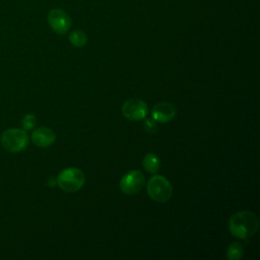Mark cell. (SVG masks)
<instances>
[{
  "instance_id": "13",
  "label": "cell",
  "mask_w": 260,
  "mask_h": 260,
  "mask_svg": "<svg viewBox=\"0 0 260 260\" xmlns=\"http://www.w3.org/2000/svg\"><path fill=\"white\" fill-rule=\"evenodd\" d=\"M36 124V117L32 114H27L23 117L22 121H21V125L22 128L24 130H29L31 129Z\"/></svg>"
},
{
  "instance_id": "8",
  "label": "cell",
  "mask_w": 260,
  "mask_h": 260,
  "mask_svg": "<svg viewBox=\"0 0 260 260\" xmlns=\"http://www.w3.org/2000/svg\"><path fill=\"white\" fill-rule=\"evenodd\" d=\"M176 115L175 107L166 102L157 103L151 110L152 119L158 123H168Z\"/></svg>"
},
{
  "instance_id": "12",
  "label": "cell",
  "mask_w": 260,
  "mask_h": 260,
  "mask_svg": "<svg viewBox=\"0 0 260 260\" xmlns=\"http://www.w3.org/2000/svg\"><path fill=\"white\" fill-rule=\"evenodd\" d=\"M69 41H70V43H71L73 46L80 48V47L85 46V44H86V42H87V37H86V35H85L83 31H81V30H74L73 32L70 34V36H69Z\"/></svg>"
},
{
  "instance_id": "11",
  "label": "cell",
  "mask_w": 260,
  "mask_h": 260,
  "mask_svg": "<svg viewBox=\"0 0 260 260\" xmlns=\"http://www.w3.org/2000/svg\"><path fill=\"white\" fill-rule=\"evenodd\" d=\"M244 254V247L239 242L232 243L226 251V258L229 260H238L241 259Z\"/></svg>"
},
{
  "instance_id": "1",
  "label": "cell",
  "mask_w": 260,
  "mask_h": 260,
  "mask_svg": "<svg viewBox=\"0 0 260 260\" xmlns=\"http://www.w3.org/2000/svg\"><path fill=\"white\" fill-rule=\"evenodd\" d=\"M259 228L258 216L249 210H242L230 217L229 229L232 235L239 239L252 237Z\"/></svg>"
},
{
  "instance_id": "7",
  "label": "cell",
  "mask_w": 260,
  "mask_h": 260,
  "mask_svg": "<svg viewBox=\"0 0 260 260\" xmlns=\"http://www.w3.org/2000/svg\"><path fill=\"white\" fill-rule=\"evenodd\" d=\"M122 114L132 121L142 120L147 115V105L139 99L127 100L122 106Z\"/></svg>"
},
{
  "instance_id": "10",
  "label": "cell",
  "mask_w": 260,
  "mask_h": 260,
  "mask_svg": "<svg viewBox=\"0 0 260 260\" xmlns=\"http://www.w3.org/2000/svg\"><path fill=\"white\" fill-rule=\"evenodd\" d=\"M142 165H143V168L150 174H154L158 171L159 169V158L158 156L153 153V152H149V153H146L143 157V160H142Z\"/></svg>"
},
{
  "instance_id": "2",
  "label": "cell",
  "mask_w": 260,
  "mask_h": 260,
  "mask_svg": "<svg viewBox=\"0 0 260 260\" xmlns=\"http://www.w3.org/2000/svg\"><path fill=\"white\" fill-rule=\"evenodd\" d=\"M146 190L149 197L157 203L167 202L173 194L171 183L161 175H154L151 177L147 182Z\"/></svg>"
},
{
  "instance_id": "9",
  "label": "cell",
  "mask_w": 260,
  "mask_h": 260,
  "mask_svg": "<svg viewBox=\"0 0 260 260\" xmlns=\"http://www.w3.org/2000/svg\"><path fill=\"white\" fill-rule=\"evenodd\" d=\"M32 142L39 147H48L55 142L56 134L48 127H39L32 131Z\"/></svg>"
},
{
  "instance_id": "14",
  "label": "cell",
  "mask_w": 260,
  "mask_h": 260,
  "mask_svg": "<svg viewBox=\"0 0 260 260\" xmlns=\"http://www.w3.org/2000/svg\"><path fill=\"white\" fill-rule=\"evenodd\" d=\"M145 119V118H144ZM143 127L146 132L148 133H155L156 132V122L153 119H145L143 122Z\"/></svg>"
},
{
  "instance_id": "6",
  "label": "cell",
  "mask_w": 260,
  "mask_h": 260,
  "mask_svg": "<svg viewBox=\"0 0 260 260\" xmlns=\"http://www.w3.org/2000/svg\"><path fill=\"white\" fill-rule=\"evenodd\" d=\"M48 23L56 34L64 35L70 29L72 21L65 10L54 8L48 14Z\"/></svg>"
},
{
  "instance_id": "15",
  "label": "cell",
  "mask_w": 260,
  "mask_h": 260,
  "mask_svg": "<svg viewBox=\"0 0 260 260\" xmlns=\"http://www.w3.org/2000/svg\"><path fill=\"white\" fill-rule=\"evenodd\" d=\"M56 182H57V181H56L53 177H50V178L48 179V185H49L50 187H54V185H55Z\"/></svg>"
},
{
  "instance_id": "3",
  "label": "cell",
  "mask_w": 260,
  "mask_h": 260,
  "mask_svg": "<svg viewBox=\"0 0 260 260\" xmlns=\"http://www.w3.org/2000/svg\"><path fill=\"white\" fill-rule=\"evenodd\" d=\"M85 182V176L77 168H67L58 175V186L66 192H76L80 190Z\"/></svg>"
},
{
  "instance_id": "4",
  "label": "cell",
  "mask_w": 260,
  "mask_h": 260,
  "mask_svg": "<svg viewBox=\"0 0 260 260\" xmlns=\"http://www.w3.org/2000/svg\"><path fill=\"white\" fill-rule=\"evenodd\" d=\"M2 146L10 152H19L23 150L28 143V136L24 130L10 128L3 132L1 136Z\"/></svg>"
},
{
  "instance_id": "5",
  "label": "cell",
  "mask_w": 260,
  "mask_h": 260,
  "mask_svg": "<svg viewBox=\"0 0 260 260\" xmlns=\"http://www.w3.org/2000/svg\"><path fill=\"white\" fill-rule=\"evenodd\" d=\"M144 184V175L138 170H132L121 178L119 187L124 194L135 195L143 188Z\"/></svg>"
}]
</instances>
